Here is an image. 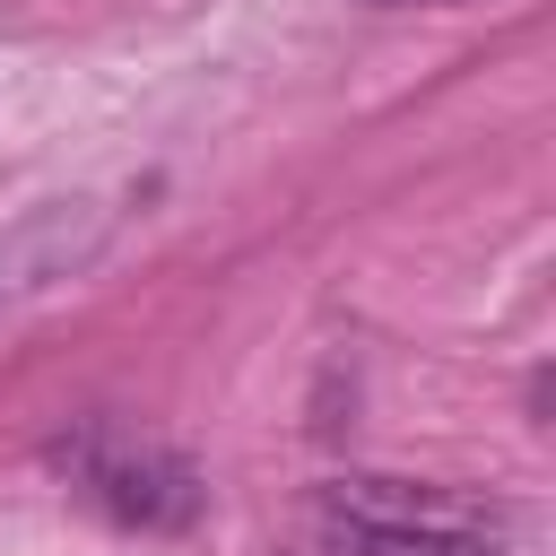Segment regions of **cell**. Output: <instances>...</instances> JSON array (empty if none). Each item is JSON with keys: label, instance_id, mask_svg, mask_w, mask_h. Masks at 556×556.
<instances>
[{"label": "cell", "instance_id": "6da1fadb", "mask_svg": "<svg viewBox=\"0 0 556 556\" xmlns=\"http://www.w3.org/2000/svg\"><path fill=\"white\" fill-rule=\"evenodd\" d=\"M287 556H504V513L426 478H321L287 513Z\"/></svg>", "mask_w": 556, "mask_h": 556}, {"label": "cell", "instance_id": "7a4b0ae2", "mask_svg": "<svg viewBox=\"0 0 556 556\" xmlns=\"http://www.w3.org/2000/svg\"><path fill=\"white\" fill-rule=\"evenodd\" d=\"M52 460H61V478H70L87 504H104V513L130 521V530H182V521L200 513L191 460H174V452H156V443H130L122 426H78Z\"/></svg>", "mask_w": 556, "mask_h": 556}, {"label": "cell", "instance_id": "3957f363", "mask_svg": "<svg viewBox=\"0 0 556 556\" xmlns=\"http://www.w3.org/2000/svg\"><path fill=\"white\" fill-rule=\"evenodd\" d=\"M96 243H104V208H96V200H52V208L17 217V226L0 235V304H17V295H35V287L70 278Z\"/></svg>", "mask_w": 556, "mask_h": 556}, {"label": "cell", "instance_id": "277c9868", "mask_svg": "<svg viewBox=\"0 0 556 556\" xmlns=\"http://www.w3.org/2000/svg\"><path fill=\"white\" fill-rule=\"evenodd\" d=\"M374 9H408V0H374Z\"/></svg>", "mask_w": 556, "mask_h": 556}]
</instances>
